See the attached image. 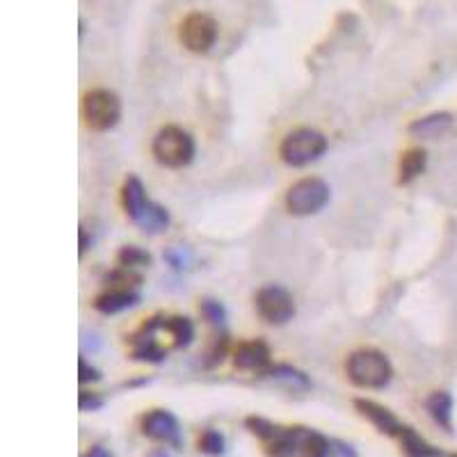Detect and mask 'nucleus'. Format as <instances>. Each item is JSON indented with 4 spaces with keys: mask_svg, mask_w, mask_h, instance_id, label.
Returning <instances> with one entry per match:
<instances>
[{
    "mask_svg": "<svg viewBox=\"0 0 457 457\" xmlns=\"http://www.w3.org/2000/svg\"><path fill=\"white\" fill-rule=\"evenodd\" d=\"M122 200H124V209L130 216V220L138 222V225L145 229V232H161L165 229L169 216L162 206L154 204V201L146 197V190L142 185L140 178L130 177L124 183V190H122Z\"/></svg>",
    "mask_w": 457,
    "mask_h": 457,
    "instance_id": "1",
    "label": "nucleus"
},
{
    "mask_svg": "<svg viewBox=\"0 0 457 457\" xmlns=\"http://www.w3.org/2000/svg\"><path fill=\"white\" fill-rule=\"evenodd\" d=\"M348 377L361 389H384L393 377L387 357L377 350H357L348 359Z\"/></svg>",
    "mask_w": 457,
    "mask_h": 457,
    "instance_id": "2",
    "label": "nucleus"
},
{
    "mask_svg": "<svg viewBox=\"0 0 457 457\" xmlns=\"http://www.w3.org/2000/svg\"><path fill=\"white\" fill-rule=\"evenodd\" d=\"M154 156L161 165L172 169L185 167L194 158V140L178 126H167L154 140Z\"/></svg>",
    "mask_w": 457,
    "mask_h": 457,
    "instance_id": "3",
    "label": "nucleus"
},
{
    "mask_svg": "<svg viewBox=\"0 0 457 457\" xmlns=\"http://www.w3.org/2000/svg\"><path fill=\"white\" fill-rule=\"evenodd\" d=\"M327 151V138L313 129L293 130L284 142H281V158L286 165L304 167L309 162L318 161Z\"/></svg>",
    "mask_w": 457,
    "mask_h": 457,
    "instance_id": "4",
    "label": "nucleus"
},
{
    "mask_svg": "<svg viewBox=\"0 0 457 457\" xmlns=\"http://www.w3.org/2000/svg\"><path fill=\"white\" fill-rule=\"evenodd\" d=\"M83 117L94 130H110L122 117V101L114 91L94 90L83 98Z\"/></svg>",
    "mask_w": 457,
    "mask_h": 457,
    "instance_id": "5",
    "label": "nucleus"
},
{
    "mask_svg": "<svg viewBox=\"0 0 457 457\" xmlns=\"http://www.w3.org/2000/svg\"><path fill=\"white\" fill-rule=\"evenodd\" d=\"M329 201V185L320 178H302L286 193V209L293 216H313Z\"/></svg>",
    "mask_w": 457,
    "mask_h": 457,
    "instance_id": "6",
    "label": "nucleus"
},
{
    "mask_svg": "<svg viewBox=\"0 0 457 457\" xmlns=\"http://www.w3.org/2000/svg\"><path fill=\"white\" fill-rule=\"evenodd\" d=\"M183 46L193 53H209L217 39V23L201 12H194L183 19L181 30H178Z\"/></svg>",
    "mask_w": 457,
    "mask_h": 457,
    "instance_id": "7",
    "label": "nucleus"
},
{
    "mask_svg": "<svg viewBox=\"0 0 457 457\" xmlns=\"http://www.w3.org/2000/svg\"><path fill=\"white\" fill-rule=\"evenodd\" d=\"M256 311L265 323L284 325L295 313V304H293L291 293L286 291V288H281V286H265L256 295Z\"/></svg>",
    "mask_w": 457,
    "mask_h": 457,
    "instance_id": "8",
    "label": "nucleus"
},
{
    "mask_svg": "<svg viewBox=\"0 0 457 457\" xmlns=\"http://www.w3.org/2000/svg\"><path fill=\"white\" fill-rule=\"evenodd\" d=\"M142 432L156 441H169L178 444V421L177 416L165 412V409H154L142 419Z\"/></svg>",
    "mask_w": 457,
    "mask_h": 457,
    "instance_id": "9",
    "label": "nucleus"
},
{
    "mask_svg": "<svg viewBox=\"0 0 457 457\" xmlns=\"http://www.w3.org/2000/svg\"><path fill=\"white\" fill-rule=\"evenodd\" d=\"M313 430L307 428H288V430H280V435L270 441V455L272 457H293L302 455L307 441L311 439Z\"/></svg>",
    "mask_w": 457,
    "mask_h": 457,
    "instance_id": "10",
    "label": "nucleus"
},
{
    "mask_svg": "<svg viewBox=\"0 0 457 457\" xmlns=\"http://www.w3.org/2000/svg\"><path fill=\"white\" fill-rule=\"evenodd\" d=\"M355 405L361 412V416H366V419L371 421L382 435L398 437V432L403 430V425L398 423V419H396L387 407H382V405L373 403V400H357Z\"/></svg>",
    "mask_w": 457,
    "mask_h": 457,
    "instance_id": "11",
    "label": "nucleus"
},
{
    "mask_svg": "<svg viewBox=\"0 0 457 457\" xmlns=\"http://www.w3.org/2000/svg\"><path fill=\"white\" fill-rule=\"evenodd\" d=\"M233 364L240 368V371H265L270 364V350L268 345L261 343V341H249V343H242L236 350V357H233Z\"/></svg>",
    "mask_w": 457,
    "mask_h": 457,
    "instance_id": "12",
    "label": "nucleus"
},
{
    "mask_svg": "<svg viewBox=\"0 0 457 457\" xmlns=\"http://www.w3.org/2000/svg\"><path fill=\"white\" fill-rule=\"evenodd\" d=\"M135 302H138V293L130 291V288H110L108 293L97 297L94 307L101 313H119L133 307Z\"/></svg>",
    "mask_w": 457,
    "mask_h": 457,
    "instance_id": "13",
    "label": "nucleus"
},
{
    "mask_svg": "<svg viewBox=\"0 0 457 457\" xmlns=\"http://www.w3.org/2000/svg\"><path fill=\"white\" fill-rule=\"evenodd\" d=\"M428 412L432 419L444 428L446 432H453V398L451 393L437 391L428 398Z\"/></svg>",
    "mask_w": 457,
    "mask_h": 457,
    "instance_id": "14",
    "label": "nucleus"
},
{
    "mask_svg": "<svg viewBox=\"0 0 457 457\" xmlns=\"http://www.w3.org/2000/svg\"><path fill=\"white\" fill-rule=\"evenodd\" d=\"M400 437V444H403V451L407 453L409 457H441L439 448L430 446L428 441L423 439L421 435H416L412 428L403 425V430L398 432Z\"/></svg>",
    "mask_w": 457,
    "mask_h": 457,
    "instance_id": "15",
    "label": "nucleus"
},
{
    "mask_svg": "<svg viewBox=\"0 0 457 457\" xmlns=\"http://www.w3.org/2000/svg\"><path fill=\"white\" fill-rule=\"evenodd\" d=\"M451 122L453 119L448 113H437L430 114V117L416 119L414 124L409 126V133L419 135V138H439L451 126Z\"/></svg>",
    "mask_w": 457,
    "mask_h": 457,
    "instance_id": "16",
    "label": "nucleus"
},
{
    "mask_svg": "<svg viewBox=\"0 0 457 457\" xmlns=\"http://www.w3.org/2000/svg\"><path fill=\"white\" fill-rule=\"evenodd\" d=\"M425 165H428V154H425L423 149H409L407 154H403V158H400V183H409L414 181L416 177H419L421 172L425 169Z\"/></svg>",
    "mask_w": 457,
    "mask_h": 457,
    "instance_id": "17",
    "label": "nucleus"
},
{
    "mask_svg": "<svg viewBox=\"0 0 457 457\" xmlns=\"http://www.w3.org/2000/svg\"><path fill=\"white\" fill-rule=\"evenodd\" d=\"M119 264H122V268L129 270L145 268V265L151 264V256L146 252H142L140 248H124L119 252Z\"/></svg>",
    "mask_w": 457,
    "mask_h": 457,
    "instance_id": "18",
    "label": "nucleus"
},
{
    "mask_svg": "<svg viewBox=\"0 0 457 457\" xmlns=\"http://www.w3.org/2000/svg\"><path fill=\"white\" fill-rule=\"evenodd\" d=\"M268 375H272L274 380H284V382L288 384V387H293V389H307L309 387L307 377L302 375L300 371H293V368H288V366H280V368H272Z\"/></svg>",
    "mask_w": 457,
    "mask_h": 457,
    "instance_id": "19",
    "label": "nucleus"
},
{
    "mask_svg": "<svg viewBox=\"0 0 457 457\" xmlns=\"http://www.w3.org/2000/svg\"><path fill=\"white\" fill-rule=\"evenodd\" d=\"M200 451L213 457L222 455V453H225V437L217 430H206L204 435L200 437Z\"/></svg>",
    "mask_w": 457,
    "mask_h": 457,
    "instance_id": "20",
    "label": "nucleus"
},
{
    "mask_svg": "<svg viewBox=\"0 0 457 457\" xmlns=\"http://www.w3.org/2000/svg\"><path fill=\"white\" fill-rule=\"evenodd\" d=\"M332 455V441L325 439L323 435L313 432L311 439L307 441V446L302 451V457H329Z\"/></svg>",
    "mask_w": 457,
    "mask_h": 457,
    "instance_id": "21",
    "label": "nucleus"
},
{
    "mask_svg": "<svg viewBox=\"0 0 457 457\" xmlns=\"http://www.w3.org/2000/svg\"><path fill=\"white\" fill-rule=\"evenodd\" d=\"M248 428L254 432V435L261 437V439H265V441H272L274 437L280 435V428L270 423V421L261 419V416H249Z\"/></svg>",
    "mask_w": 457,
    "mask_h": 457,
    "instance_id": "22",
    "label": "nucleus"
},
{
    "mask_svg": "<svg viewBox=\"0 0 457 457\" xmlns=\"http://www.w3.org/2000/svg\"><path fill=\"white\" fill-rule=\"evenodd\" d=\"M81 412H97V409L103 407V398L98 393L81 391V403H78Z\"/></svg>",
    "mask_w": 457,
    "mask_h": 457,
    "instance_id": "23",
    "label": "nucleus"
},
{
    "mask_svg": "<svg viewBox=\"0 0 457 457\" xmlns=\"http://www.w3.org/2000/svg\"><path fill=\"white\" fill-rule=\"evenodd\" d=\"M204 313H206V318H209L210 323H222V318H225V309L220 307V304H217V302H213V300H206L204 302Z\"/></svg>",
    "mask_w": 457,
    "mask_h": 457,
    "instance_id": "24",
    "label": "nucleus"
},
{
    "mask_svg": "<svg viewBox=\"0 0 457 457\" xmlns=\"http://www.w3.org/2000/svg\"><path fill=\"white\" fill-rule=\"evenodd\" d=\"M78 371H81V382H97V380H101V373L94 368V366L87 364L85 359H81V364H78Z\"/></svg>",
    "mask_w": 457,
    "mask_h": 457,
    "instance_id": "25",
    "label": "nucleus"
},
{
    "mask_svg": "<svg viewBox=\"0 0 457 457\" xmlns=\"http://www.w3.org/2000/svg\"><path fill=\"white\" fill-rule=\"evenodd\" d=\"M332 455L334 457H357L355 448L343 441H332Z\"/></svg>",
    "mask_w": 457,
    "mask_h": 457,
    "instance_id": "26",
    "label": "nucleus"
},
{
    "mask_svg": "<svg viewBox=\"0 0 457 457\" xmlns=\"http://www.w3.org/2000/svg\"><path fill=\"white\" fill-rule=\"evenodd\" d=\"M83 457H113V455H110V453L106 451V448L94 446L90 453H85V455H83Z\"/></svg>",
    "mask_w": 457,
    "mask_h": 457,
    "instance_id": "27",
    "label": "nucleus"
},
{
    "mask_svg": "<svg viewBox=\"0 0 457 457\" xmlns=\"http://www.w3.org/2000/svg\"><path fill=\"white\" fill-rule=\"evenodd\" d=\"M149 457H172L167 451H154Z\"/></svg>",
    "mask_w": 457,
    "mask_h": 457,
    "instance_id": "28",
    "label": "nucleus"
},
{
    "mask_svg": "<svg viewBox=\"0 0 457 457\" xmlns=\"http://www.w3.org/2000/svg\"><path fill=\"white\" fill-rule=\"evenodd\" d=\"M451 457H457V453H455V455H451Z\"/></svg>",
    "mask_w": 457,
    "mask_h": 457,
    "instance_id": "29",
    "label": "nucleus"
}]
</instances>
